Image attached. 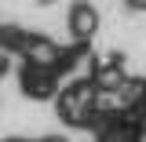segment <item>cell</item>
Listing matches in <instances>:
<instances>
[{
  "label": "cell",
  "instance_id": "7a4b0ae2",
  "mask_svg": "<svg viewBox=\"0 0 146 142\" xmlns=\"http://www.w3.org/2000/svg\"><path fill=\"white\" fill-rule=\"evenodd\" d=\"M131 4H135V7H146V0H131Z\"/></svg>",
  "mask_w": 146,
  "mask_h": 142
},
{
  "label": "cell",
  "instance_id": "6da1fadb",
  "mask_svg": "<svg viewBox=\"0 0 146 142\" xmlns=\"http://www.w3.org/2000/svg\"><path fill=\"white\" fill-rule=\"evenodd\" d=\"M95 22H99V18H95V11H91L88 4H73V15H70V29L77 36H88L91 29H95Z\"/></svg>",
  "mask_w": 146,
  "mask_h": 142
}]
</instances>
